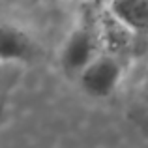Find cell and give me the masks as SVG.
<instances>
[{
	"label": "cell",
	"instance_id": "277c9868",
	"mask_svg": "<svg viewBox=\"0 0 148 148\" xmlns=\"http://www.w3.org/2000/svg\"><path fill=\"white\" fill-rule=\"evenodd\" d=\"M111 17L135 34L148 32V0H109Z\"/></svg>",
	"mask_w": 148,
	"mask_h": 148
},
{
	"label": "cell",
	"instance_id": "3957f363",
	"mask_svg": "<svg viewBox=\"0 0 148 148\" xmlns=\"http://www.w3.org/2000/svg\"><path fill=\"white\" fill-rule=\"evenodd\" d=\"M36 41L26 30L13 23H0V62H28L36 56Z\"/></svg>",
	"mask_w": 148,
	"mask_h": 148
},
{
	"label": "cell",
	"instance_id": "7a4b0ae2",
	"mask_svg": "<svg viewBox=\"0 0 148 148\" xmlns=\"http://www.w3.org/2000/svg\"><path fill=\"white\" fill-rule=\"evenodd\" d=\"M81 86L94 98H107L120 86L124 79V66L118 58L101 53L83 73Z\"/></svg>",
	"mask_w": 148,
	"mask_h": 148
},
{
	"label": "cell",
	"instance_id": "5b68a950",
	"mask_svg": "<svg viewBox=\"0 0 148 148\" xmlns=\"http://www.w3.org/2000/svg\"><path fill=\"white\" fill-rule=\"evenodd\" d=\"M145 96H146V101H148V75H146V81H145Z\"/></svg>",
	"mask_w": 148,
	"mask_h": 148
},
{
	"label": "cell",
	"instance_id": "6da1fadb",
	"mask_svg": "<svg viewBox=\"0 0 148 148\" xmlns=\"http://www.w3.org/2000/svg\"><path fill=\"white\" fill-rule=\"evenodd\" d=\"M99 54V40L94 28L88 25H81L64 41L60 60L68 71L81 75Z\"/></svg>",
	"mask_w": 148,
	"mask_h": 148
}]
</instances>
